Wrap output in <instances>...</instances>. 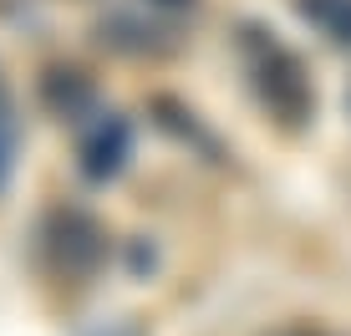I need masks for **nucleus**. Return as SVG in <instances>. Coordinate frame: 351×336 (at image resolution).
<instances>
[{"mask_svg": "<svg viewBox=\"0 0 351 336\" xmlns=\"http://www.w3.org/2000/svg\"><path fill=\"white\" fill-rule=\"evenodd\" d=\"M173 5H184V0H173Z\"/></svg>", "mask_w": 351, "mask_h": 336, "instance_id": "obj_7", "label": "nucleus"}, {"mask_svg": "<svg viewBox=\"0 0 351 336\" xmlns=\"http://www.w3.org/2000/svg\"><path fill=\"white\" fill-rule=\"evenodd\" d=\"M41 255L62 280H92L107 255V235L92 214L82 209H56L41 230Z\"/></svg>", "mask_w": 351, "mask_h": 336, "instance_id": "obj_2", "label": "nucleus"}, {"mask_svg": "<svg viewBox=\"0 0 351 336\" xmlns=\"http://www.w3.org/2000/svg\"><path fill=\"white\" fill-rule=\"evenodd\" d=\"M295 336H311V331H295Z\"/></svg>", "mask_w": 351, "mask_h": 336, "instance_id": "obj_6", "label": "nucleus"}, {"mask_svg": "<svg viewBox=\"0 0 351 336\" xmlns=\"http://www.w3.org/2000/svg\"><path fill=\"white\" fill-rule=\"evenodd\" d=\"M295 5H300V16H311L331 41L351 46V0H295Z\"/></svg>", "mask_w": 351, "mask_h": 336, "instance_id": "obj_4", "label": "nucleus"}, {"mask_svg": "<svg viewBox=\"0 0 351 336\" xmlns=\"http://www.w3.org/2000/svg\"><path fill=\"white\" fill-rule=\"evenodd\" d=\"M128 163V123L123 117H102L87 138H82V173L87 178H112Z\"/></svg>", "mask_w": 351, "mask_h": 336, "instance_id": "obj_3", "label": "nucleus"}, {"mask_svg": "<svg viewBox=\"0 0 351 336\" xmlns=\"http://www.w3.org/2000/svg\"><path fill=\"white\" fill-rule=\"evenodd\" d=\"M10 168H16V123H10V112L0 107V189L10 184Z\"/></svg>", "mask_w": 351, "mask_h": 336, "instance_id": "obj_5", "label": "nucleus"}, {"mask_svg": "<svg viewBox=\"0 0 351 336\" xmlns=\"http://www.w3.org/2000/svg\"><path fill=\"white\" fill-rule=\"evenodd\" d=\"M239 51H245V67H250V77H255L260 97L270 102L285 123H300V117L311 112V87H306V71H300V62L285 51L280 41H275V31L245 26V36H239Z\"/></svg>", "mask_w": 351, "mask_h": 336, "instance_id": "obj_1", "label": "nucleus"}]
</instances>
